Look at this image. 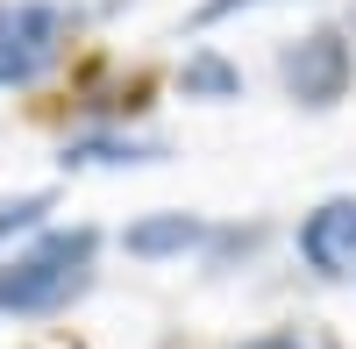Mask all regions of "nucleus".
<instances>
[{
	"label": "nucleus",
	"instance_id": "1",
	"mask_svg": "<svg viewBox=\"0 0 356 349\" xmlns=\"http://www.w3.org/2000/svg\"><path fill=\"white\" fill-rule=\"evenodd\" d=\"M100 271V228L93 221H50L43 236L0 257V321H50L93 293Z\"/></svg>",
	"mask_w": 356,
	"mask_h": 349
},
{
	"label": "nucleus",
	"instance_id": "2",
	"mask_svg": "<svg viewBox=\"0 0 356 349\" xmlns=\"http://www.w3.org/2000/svg\"><path fill=\"white\" fill-rule=\"evenodd\" d=\"M86 8L72 0H0V93H36L72 57Z\"/></svg>",
	"mask_w": 356,
	"mask_h": 349
},
{
	"label": "nucleus",
	"instance_id": "3",
	"mask_svg": "<svg viewBox=\"0 0 356 349\" xmlns=\"http://www.w3.org/2000/svg\"><path fill=\"white\" fill-rule=\"evenodd\" d=\"M278 86L292 107L307 114H328L349 100L356 86V36L342 22H321V29H300L292 43H278Z\"/></svg>",
	"mask_w": 356,
	"mask_h": 349
},
{
	"label": "nucleus",
	"instance_id": "4",
	"mask_svg": "<svg viewBox=\"0 0 356 349\" xmlns=\"http://www.w3.org/2000/svg\"><path fill=\"white\" fill-rule=\"evenodd\" d=\"M292 250L321 285H356V193H328L321 207H307Z\"/></svg>",
	"mask_w": 356,
	"mask_h": 349
},
{
	"label": "nucleus",
	"instance_id": "5",
	"mask_svg": "<svg viewBox=\"0 0 356 349\" xmlns=\"http://www.w3.org/2000/svg\"><path fill=\"white\" fill-rule=\"evenodd\" d=\"M207 236H214V214H193V207H150L136 214L122 236V257H136V264H178V257H200Z\"/></svg>",
	"mask_w": 356,
	"mask_h": 349
},
{
	"label": "nucleus",
	"instance_id": "6",
	"mask_svg": "<svg viewBox=\"0 0 356 349\" xmlns=\"http://www.w3.org/2000/svg\"><path fill=\"white\" fill-rule=\"evenodd\" d=\"M171 143L150 129H79L57 143V164L65 171H136V164H164Z\"/></svg>",
	"mask_w": 356,
	"mask_h": 349
},
{
	"label": "nucleus",
	"instance_id": "7",
	"mask_svg": "<svg viewBox=\"0 0 356 349\" xmlns=\"http://www.w3.org/2000/svg\"><path fill=\"white\" fill-rule=\"evenodd\" d=\"M178 100H200V107H235L250 93V79H243V65H235L228 50H214V43H193L186 57H178Z\"/></svg>",
	"mask_w": 356,
	"mask_h": 349
},
{
	"label": "nucleus",
	"instance_id": "8",
	"mask_svg": "<svg viewBox=\"0 0 356 349\" xmlns=\"http://www.w3.org/2000/svg\"><path fill=\"white\" fill-rule=\"evenodd\" d=\"M50 214H57V193H50V186L8 193V200H0V257H8V250H22L29 236H43V228H50Z\"/></svg>",
	"mask_w": 356,
	"mask_h": 349
},
{
	"label": "nucleus",
	"instance_id": "9",
	"mask_svg": "<svg viewBox=\"0 0 356 349\" xmlns=\"http://www.w3.org/2000/svg\"><path fill=\"white\" fill-rule=\"evenodd\" d=\"M264 243H271V221H214L200 264H207V271H235V264H250Z\"/></svg>",
	"mask_w": 356,
	"mask_h": 349
},
{
	"label": "nucleus",
	"instance_id": "10",
	"mask_svg": "<svg viewBox=\"0 0 356 349\" xmlns=\"http://www.w3.org/2000/svg\"><path fill=\"white\" fill-rule=\"evenodd\" d=\"M235 349H342L321 321H285V328H264V335H243Z\"/></svg>",
	"mask_w": 356,
	"mask_h": 349
},
{
	"label": "nucleus",
	"instance_id": "11",
	"mask_svg": "<svg viewBox=\"0 0 356 349\" xmlns=\"http://www.w3.org/2000/svg\"><path fill=\"white\" fill-rule=\"evenodd\" d=\"M257 8H278V0H193L186 29H221V22H235V15H257Z\"/></svg>",
	"mask_w": 356,
	"mask_h": 349
},
{
	"label": "nucleus",
	"instance_id": "12",
	"mask_svg": "<svg viewBox=\"0 0 356 349\" xmlns=\"http://www.w3.org/2000/svg\"><path fill=\"white\" fill-rule=\"evenodd\" d=\"M342 29H349V36H356V0H349V22H342Z\"/></svg>",
	"mask_w": 356,
	"mask_h": 349
}]
</instances>
